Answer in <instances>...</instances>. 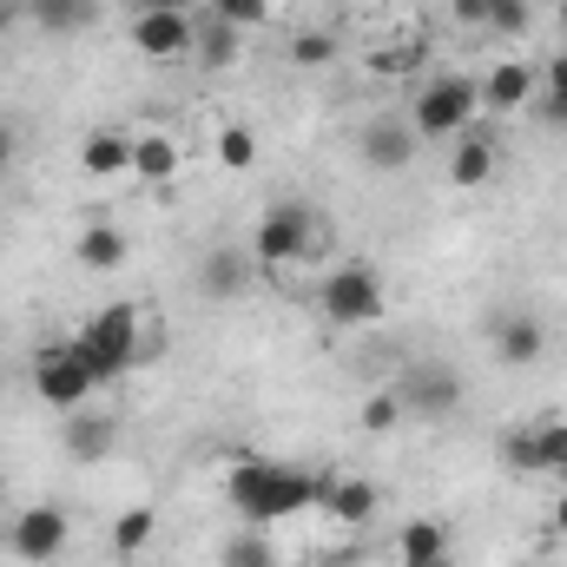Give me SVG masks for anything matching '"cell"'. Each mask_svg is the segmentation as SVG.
Wrapping results in <instances>:
<instances>
[{
	"label": "cell",
	"instance_id": "obj_28",
	"mask_svg": "<svg viewBox=\"0 0 567 567\" xmlns=\"http://www.w3.org/2000/svg\"><path fill=\"white\" fill-rule=\"evenodd\" d=\"M330 60H337V33H330V27H303V33H290V66L317 73V66H330Z\"/></svg>",
	"mask_w": 567,
	"mask_h": 567
},
{
	"label": "cell",
	"instance_id": "obj_25",
	"mask_svg": "<svg viewBox=\"0 0 567 567\" xmlns=\"http://www.w3.org/2000/svg\"><path fill=\"white\" fill-rule=\"evenodd\" d=\"M152 528H158L152 508H126V515L113 522V555H120V561H140L145 542H152Z\"/></svg>",
	"mask_w": 567,
	"mask_h": 567
},
{
	"label": "cell",
	"instance_id": "obj_23",
	"mask_svg": "<svg viewBox=\"0 0 567 567\" xmlns=\"http://www.w3.org/2000/svg\"><path fill=\"white\" fill-rule=\"evenodd\" d=\"M238 47H245V33H238L231 20L205 13V20H198V47H192V60H198V66H231V60H238Z\"/></svg>",
	"mask_w": 567,
	"mask_h": 567
},
{
	"label": "cell",
	"instance_id": "obj_29",
	"mask_svg": "<svg viewBox=\"0 0 567 567\" xmlns=\"http://www.w3.org/2000/svg\"><path fill=\"white\" fill-rule=\"evenodd\" d=\"M403 416H410V410H403L396 383H390V390H370V396H363V410H357V423L370 429V435H390V429L403 423Z\"/></svg>",
	"mask_w": 567,
	"mask_h": 567
},
{
	"label": "cell",
	"instance_id": "obj_19",
	"mask_svg": "<svg viewBox=\"0 0 567 567\" xmlns=\"http://www.w3.org/2000/svg\"><path fill=\"white\" fill-rule=\"evenodd\" d=\"M390 548H396V567H435V561H449V528L429 522V515H416V522L396 528Z\"/></svg>",
	"mask_w": 567,
	"mask_h": 567
},
{
	"label": "cell",
	"instance_id": "obj_20",
	"mask_svg": "<svg viewBox=\"0 0 567 567\" xmlns=\"http://www.w3.org/2000/svg\"><path fill=\"white\" fill-rule=\"evenodd\" d=\"M126 251H133V245H126V231H120V225H106V218H93V225L73 238V258H80L86 271H120V265H126Z\"/></svg>",
	"mask_w": 567,
	"mask_h": 567
},
{
	"label": "cell",
	"instance_id": "obj_30",
	"mask_svg": "<svg viewBox=\"0 0 567 567\" xmlns=\"http://www.w3.org/2000/svg\"><path fill=\"white\" fill-rule=\"evenodd\" d=\"M212 13L245 33V27H265V20H271V0H212Z\"/></svg>",
	"mask_w": 567,
	"mask_h": 567
},
{
	"label": "cell",
	"instance_id": "obj_5",
	"mask_svg": "<svg viewBox=\"0 0 567 567\" xmlns=\"http://www.w3.org/2000/svg\"><path fill=\"white\" fill-rule=\"evenodd\" d=\"M93 390H100V370L86 363V350H80L73 337L33 350V396H40L47 410L66 416V410H80V403H93Z\"/></svg>",
	"mask_w": 567,
	"mask_h": 567
},
{
	"label": "cell",
	"instance_id": "obj_17",
	"mask_svg": "<svg viewBox=\"0 0 567 567\" xmlns=\"http://www.w3.org/2000/svg\"><path fill=\"white\" fill-rule=\"evenodd\" d=\"M80 172L86 178H133V133L126 126H93L80 140Z\"/></svg>",
	"mask_w": 567,
	"mask_h": 567
},
{
	"label": "cell",
	"instance_id": "obj_10",
	"mask_svg": "<svg viewBox=\"0 0 567 567\" xmlns=\"http://www.w3.org/2000/svg\"><path fill=\"white\" fill-rule=\"evenodd\" d=\"M357 152H363L370 172H410L416 152H423V140H416L410 120H370V126L357 133Z\"/></svg>",
	"mask_w": 567,
	"mask_h": 567
},
{
	"label": "cell",
	"instance_id": "obj_13",
	"mask_svg": "<svg viewBox=\"0 0 567 567\" xmlns=\"http://www.w3.org/2000/svg\"><path fill=\"white\" fill-rule=\"evenodd\" d=\"M396 396H403V410H416V416H449V410H462V377L442 370V363H416V370L396 383Z\"/></svg>",
	"mask_w": 567,
	"mask_h": 567
},
{
	"label": "cell",
	"instance_id": "obj_8",
	"mask_svg": "<svg viewBox=\"0 0 567 567\" xmlns=\"http://www.w3.org/2000/svg\"><path fill=\"white\" fill-rule=\"evenodd\" d=\"M66 542H73V522H66V508H53V502H27V508L7 522V548L33 567L60 561Z\"/></svg>",
	"mask_w": 567,
	"mask_h": 567
},
{
	"label": "cell",
	"instance_id": "obj_3",
	"mask_svg": "<svg viewBox=\"0 0 567 567\" xmlns=\"http://www.w3.org/2000/svg\"><path fill=\"white\" fill-rule=\"evenodd\" d=\"M482 120V86L468 80V73H435L423 80V93L410 100V126H416V140H462L468 126Z\"/></svg>",
	"mask_w": 567,
	"mask_h": 567
},
{
	"label": "cell",
	"instance_id": "obj_15",
	"mask_svg": "<svg viewBox=\"0 0 567 567\" xmlns=\"http://www.w3.org/2000/svg\"><path fill=\"white\" fill-rule=\"evenodd\" d=\"M185 172V140L165 133V126H140L133 133V178L140 185H172Z\"/></svg>",
	"mask_w": 567,
	"mask_h": 567
},
{
	"label": "cell",
	"instance_id": "obj_11",
	"mask_svg": "<svg viewBox=\"0 0 567 567\" xmlns=\"http://www.w3.org/2000/svg\"><path fill=\"white\" fill-rule=\"evenodd\" d=\"M475 86H482V113H522V106H535V93H542V66H528V60H495L488 80H475Z\"/></svg>",
	"mask_w": 567,
	"mask_h": 567
},
{
	"label": "cell",
	"instance_id": "obj_27",
	"mask_svg": "<svg viewBox=\"0 0 567 567\" xmlns=\"http://www.w3.org/2000/svg\"><path fill=\"white\" fill-rule=\"evenodd\" d=\"M535 106H542L548 126H567V53H555V60L542 66V93H535Z\"/></svg>",
	"mask_w": 567,
	"mask_h": 567
},
{
	"label": "cell",
	"instance_id": "obj_2",
	"mask_svg": "<svg viewBox=\"0 0 567 567\" xmlns=\"http://www.w3.org/2000/svg\"><path fill=\"white\" fill-rule=\"evenodd\" d=\"M145 303H100L80 330H73V343L86 350V363L100 370V383H113V377H126V370H140V337H145Z\"/></svg>",
	"mask_w": 567,
	"mask_h": 567
},
{
	"label": "cell",
	"instance_id": "obj_37",
	"mask_svg": "<svg viewBox=\"0 0 567 567\" xmlns=\"http://www.w3.org/2000/svg\"><path fill=\"white\" fill-rule=\"evenodd\" d=\"M120 567H140V561H120Z\"/></svg>",
	"mask_w": 567,
	"mask_h": 567
},
{
	"label": "cell",
	"instance_id": "obj_18",
	"mask_svg": "<svg viewBox=\"0 0 567 567\" xmlns=\"http://www.w3.org/2000/svg\"><path fill=\"white\" fill-rule=\"evenodd\" d=\"M113 435H120V423L113 416H100V410H66V429H60V442H66V455L73 462H100L106 449H113Z\"/></svg>",
	"mask_w": 567,
	"mask_h": 567
},
{
	"label": "cell",
	"instance_id": "obj_32",
	"mask_svg": "<svg viewBox=\"0 0 567 567\" xmlns=\"http://www.w3.org/2000/svg\"><path fill=\"white\" fill-rule=\"evenodd\" d=\"M13 20H20V7H13V0H0V40H7V27H13Z\"/></svg>",
	"mask_w": 567,
	"mask_h": 567
},
{
	"label": "cell",
	"instance_id": "obj_34",
	"mask_svg": "<svg viewBox=\"0 0 567 567\" xmlns=\"http://www.w3.org/2000/svg\"><path fill=\"white\" fill-rule=\"evenodd\" d=\"M140 7H185V0H140Z\"/></svg>",
	"mask_w": 567,
	"mask_h": 567
},
{
	"label": "cell",
	"instance_id": "obj_22",
	"mask_svg": "<svg viewBox=\"0 0 567 567\" xmlns=\"http://www.w3.org/2000/svg\"><path fill=\"white\" fill-rule=\"evenodd\" d=\"M27 20L47 33H80L100 20V0H27Z\"/></svg>",
	"mask_w": 567,
	"mask_h": 567
},
{
	"label": "cell",
	"instance_id": "obj_1",
	"mask_svg": "<svg viewBox=\"0 0 567 567\" xmlns=\"http://www.w3.org/2000/svg\"><path fill=\"white\" fill-rule=\"evenodd\" d=\"M225 495L251 528H271V522H290V515L317 508V475L290 468V462H271V455H238L225 468Z\"/></svg>",
	"mask_w": 567,
	"mask_h": 567
},
{
	"label": "cell",
	"instance_id": "obj_16",
	"mask_svg": "<svg viewBox=\"0 0 567 567\" xmlns=\"http://www.w3.org/2000/svg\"><path fill=\"white\" fill-rule=\"evenodd\" d=\"M495 357H502L508 370L542 363V357H548V323H542L535 310H508V317H495Z\"/></svg>",
	"mask_w": 567,
	"mask_h": 567
},
{
	"label": "cell",
	"instance_id": "obj_36",
	"mask_svg": "<svg viewBox=\"0 0 567 567\" xmlns=\"http://www.w3.org/2000/svg\"><path fill=\"white\" fill-rule=\"evenodd\" d=\"M435 567H455V561H435Z\"/></svg>",
	"mask_w": 567,
	"mask_h": 567
},
{
	"label": "cell",
	"instance_id": "obj_6",
	"mask_svg": "<svg viewBox=\"0 0 567 567\" xmlns=\"http://www.w3.org/2000/svg\"><path fill=\"white\" fill-rule=\"evenodd\" d=\"M317 303H323V317L337 323V330H363V323H383V310H390V290L383 278L370 271V265H330L323 284H317Z\"/></svg>",
	"mask_w": 567,
	"mask_h": 567
},
{
	"label": "cell",
	"instance_id": "obj_26",
	"mask_svg": "<svg viewBox=\"0 0 567 567\" xmlns=\"http://www.w3.org/2000/svg\"><path fill=\"white\" fill-rule=\"evenodd\" d=\"M218 567H278V548H271V535H265V528H245V535H231V542H225Z\"/></svg>",
	"mask_w": 567,
	"mask_h": 567
},
{
	"label": "cell",
	"instance_id": "obj_35",
	"mask_svg": "<svg viewBox=\"0 0 567 567\" xmlns=\"http://www.w3.org/2000/svg\"><path fill=\"white\" fill-rule=\"evenodd\" d=\"M561 27H567V0H561Z\"/></svg>",
	"mask_w": 567,
	"mask_h": 567
},
{
	"label": "cell",
	"instance_id": "obj_7",
	"mask_svg": "<svg viewBox=\"0 0 567 567\" xmlns=\"http://www.w3.org/2000/svg\"><path fill=\"white\" fill-rule=\"evenodd\" d=\"M126 40H133L140 60H158V66L192 60V47H198V13H192V7H133Z\"/></svg>",
	"mask_w": 567,
	"mask_h": 567
},
{
	"label": "cell",
	"instance_id": "obj_24",
	"mask_svg": "<svg viewBox=\"0 0 567 567\" xmlns=\"http://www.w3.org/2000/svg\"><path fill=\"white\" fill-rule=\"evenodd\" d=\"M212 152H218V165H225V172H251V165H258V133L231 120V126H218Z\"/></svg>",
	"mask_w": 567,
	"mask_h": 567
},
{
	"label": "cell",
	"instance_id": "obj_33",
	"mask_svg": "<svg viewBox=\"0 0 567 567\" xmlns=\"http://www.w3.org/2000/svg\"><path fill=\"white\" fill-rule=\"evenodd\" d=\"M7 158H13V133H7V126H0V165H7Z\"/></svg>",
	"mask_w": 567,
	"mask_h": 567
},
{
	"label": "cell",
	"instance_id": "obj_21",
	"mask_svg": "<svg viewBox=\"0 0 567 567\" xmlns=\"http://www.w3.org/2000/svg\"><path fill=\"white\" fill-rule=\"evenodd\" d=\"M245 258L231 251V245H218V251H205V265H198V297H212V303H225V297H238L245 290Z\"/></svg>",
	"mask_w": 567,
	"mask_h": 567
},
{
	"label": "cell",
	"instance_id": "obj_31",
	"mask_svg": "<svg viewBox=\"0 0 567 567\" xmlns=\"http://www.w3.org/2000/svg\"><path fill=\"white\" fill-rule=\"evenodd\" d=\"M548 528H555V535L567 542V495H555V515H548Z\"/></svg>",
	"mask_w": 567,
	"mask_h": 567
},
{
	"label": "cell",
	"instance_id": "obj_14",
	"mask_svg": "<svg viewBox=\"0 0 567 567\" xmlns=\"http://www.w3.org/2000/svg\"><path fill=\"white\" fill-rule=\"evenodd\" d=\"M495 172H502V145L482 133V120L455 140V152H449V185L455 192H482V185H495Z\"/></svg>",
	"mask_w": 567,
	"mask_h": 567
},
{
	"label": "cell",
	"instance_id": "obj_9",
	"mask_svg": "<svg viewBox=\"0 0 567 567\" xmlns=\"http://www.w3.org/2000/svg\"><path fill=\"white\" fill-rule=\"evenodd\" d=\"M502 462L515 468V475H555L567 482V423H522L508 429V442H502Z\"/></svg>",
	"mask_w": 567,
	"mask_h": 567
},
{
	"label": "cell",
	"instance_id": "obj_12",
	"mask_svg": "<svg viewBox=\"0 0 567 567\" xmlns=\"http://www.w3.org/2000/svg\"><path fill=\"white\" fill-rule=\"evenodd\" d=\"M377 482L370 475H317V508L330 515V522H343V528H363L370 515H377Z\"/></svg>",
	"mask_w": 567,
	"mask_h": 567
},
{
	"label": "cell",
	"instance_id": "obj_4",
	"mask_svg": "<svg viewBox=\"0 0 567 567\" xmlns=\"http://www.w3.org/2000/svg\"><path fill=\"white\" fill-rule=\"evenodd\" d=\"M317 251H323V218L310 205H271L258 218V231H251V258L265 271H290V265H303Z\"/></svg>",
	"mask_w": 567,
	"mask_h": 567
}]
</instances>
